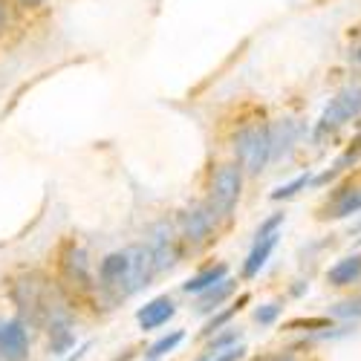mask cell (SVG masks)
Here are the masks:
<instances>
[{
  "instance_id": "cell-27",
  "label": "cell",
  "mask_w": 361,
  "mask_h": 361,
  "mask_svg": "<svg viewBox=\"0 0 361 361\" xmlns=\"http://www.w3.org/2000/svg\"><path fill=\"white\" fill-rule=\"evenodd\" d=\"M353 61H355V64H358V67H361V47H358V49H355V52H353Z\"/></svg>"
},
{
  "instance_id": "cell-21",
  "label": "cell",
  "mask_w": 361,
  "mask_h": 361,
  "mask_svg": "<svg viewBox=\"0 0 361 361\" xmlns=\"http://www.w3.org/2000/svg\"><path fill=\"white\" fill-rule=\"evenodd\" d=\"M329 312H333L336 318H361V295L350 298V300H341V304H336Z\"/></svg>"
},
{
  "instance_id": "cell-13",
  "label": "cell",
  "mask_w": 361,
  "mask_h": 361,
  "mask_svg": "<svg viewBox=\"0 0 361 361\" xmlns=\"http://www.w3.org/2000/svg\"><path fill=\"white\" fill-rule=\"evenodd\" d=\"M226 278H228L226 263L208 266V269H202V272H197L194 278H188V281L183 283V292H188V295H202V292H208V289L217 286V283L226 281Z\"/></svg>"
},
{
  "instance_id": "cell-23",
  "label": "cell",
  "mask_w": 361,
  "mask_h": 361,
  "mask_svg": "<svg viewBox=\"0 0 361 361\" xmlns=\"http://www.w3.org/2000/svg\"><path fill=\"white\" fill-rule=\"evenodd\" d=\"M281 226H283V214H272L269 220H263V223L257 226V231H255V243H257V240H266V237L278 234Z\"/></svg>"
},
{
  "instance_id": "cell-25",
  "label": "cell",
  "mask_w": 361,
  "mask_h": 361,
  "mask_svg": "<svg viewBox=\"0 0 361 361\" xmlns=\"http://www.w3.org/2000/svg\"><path fill=\"white\" fill-rule=\"evenodd\" d=\"M6 6H4V0H0V32H4V29H6Z\"/></svg>"
},
{
  "instance_id": "cell-16",
  "label": "cell",
  "mask_w": 361,
  "mask_h": 361,
  "mask_svg": "<svg viewBox=\"0 0 361 361\" xmlns=\"http://www.w3.org/2000/svg\"><path fill=\"white\" fill-rule=\"evenodd\" d=\"M237 289V281H231V278H226V281H220L217 286H212L208 292H202L200 295V304H197V312H214V310H220V304L223 300H228L231 298V292Z\"/></svg>"
},
{
  "instance_id": "cell-26",
  "label": "cell",
  "mask_w": 361,
  "mask_h": 361,
  "mask_svg": "<svg viewBox=\"0 0 361 361\" xmlns=\"http://www.w3.org/2000/svg\"><path fill=\"white\" fill-rule=\"evenodd\" d=\"M87 350H90V344H84V347H78V350H75V355H70V358H67V361H81V358H84V353H87Z\"/></svg>"
},
{
  "instance_id": "cell-14",
  "label": "cell",
  "mask_w": 361,
  "mask_h": 361,
  "mask_svg": "<svg viewBox=\"0 0 361 361\" xmlns=\"http://www.w3.org/2000/svg\"><path fill=\"white\" fill-rule=\"evenodd\" d=\"M278 240H281V231L272 234V237H266V240H257V243L252 246V252H249V257H246V263H243V278H255L260 272V269L266 266V260L272 257Z\"/></svg>"
},
{
  "instance_id": "cell-1",
  "label": "cell",
  "mask_w": 361,
  "mask_h": 361,
  "mask_svg": "<svg viewBox=\"0 0 361 361\" xmlns=\"http://www.w3.org/2000/svg\"><path fill=\"white\" fill-rule=\"evenodd\" d=\"M12 300L20 312L23 324H35V326H49L58 318H70V312L64 310L61 298L55 295L52 283L47 278H41L38 272H23L12 281L9 286Z\"/></svg>"
},
{
  "instance_id": "cell-6",
  "label": "cell",
  "mask_w": 361,
  "mask_h": 361,
  "mask_svg": "<svg viewBox=\"0 0 361 361\" xmlns=\"http://www.w3.org/2000/svg\"><path fill=\"white\" fill-rule=\"evenodd\" d=\"M147 252H150V257H154V269H157V272H171V269L179 263L176 234H173V228L168 223H159L154 231H150Z\"/></svg>"
},
{
  "instance_id": "cell-2",
  "label": "cell",
  "mask_w": 361,
  "mask_h": 361,
  "mask_svg": "<svg viewBox=\"0 0 361 361\" xmlns=\"http://www.w3.org/2000/svg\"><path fill=\"white\" fill-rule=\"evenodd\" d=\"M243 194V165L240 162H226L217 168L214 179H212V194H208V212L214 214V220H226L231 217V212L237 208V200Z\"/></svg>"
},
{
  "instance_id": "cell-20",
  "label": "cell",
  "mask_w": 361,
  "mask_h": 361,
  "mask_svg": "<svg viewBox=\"0 0 361 361\" xmlns=\"http://www.w3.org/2000/svg\"><path fill=\"white\" fill-rule=\"evenodd\" d=\"M310 183H312L310 173H300V176H295V179H292V183H286V185L275 188V191H272V200H275V202H281V200H292L300 188H307Z\"/></svg>"
},
{
  "instance_id": "cell-11",
  "label": "cell",
  "mask_w": 361,
  "mask_h": 361,
  "mask_svg": "<svg viewBox=\"0 0 361 361\" xmlns=\"http://www.w3.org/2000/svg\"><path fill=\"white\" fill-rule=\"evenodd\" d=\"M358 212H361V188L347 185V188L333 194V200L321 208L318 217H324V220H344V217H353Z\"/></svg>"
},
{
  "instance_id": "cell-9",
  "label": "cell",
  "mask_w": 361,
  "mask_h": 361,
  "mask_svg": "<svg viewBox=\"0 0 361 361\" xmlns=\"http://www.w3.org/2000/svg\"><path fill=\"white\" fill-rule=\"evenodd\" d=\"M29 355V333L20 318L0 324V361H23Z\"/></svg>"
},
{
  "instance_id": "cell-5",
  "label": "cell",
  "mask_w": 361,
  "mask_h": 361,
  "mask_svg": "<svg viewBox=\"0 0 361 361\" xmlns=\"http://www.w3.org/2000/svg\"><path fill=\"white\" fill-rule=\"evenodd\" d=\"M133 272V252H110L99 263V281L104 292H113L116 298H128V281Z\"/></svg>"
},
{
  "instance_id": "cell-18",
  "label": "cell",
  "mask_w": 361,
  "mask_h": 361,
  "mask_svg": "<svg viewBox=\"0 0 361 361\" xmlns=\"http://www.w3.org/2000/svg\"><path fill=\"white\" fill-rule=\"evenodd\" d=\"M185 341V333L183 329H173V333H168V336H162L159 341H154L150 344V350H147V358L150 361H157V358H162V355H168V353H173L179 344Z\"/></svg>"
},
{
  "instance_id": "cell-7",
  "label": "cell",
  "mask_w": 361,
  "mask_h": 361,
  "mask_svg": "<svg viewBox=\"0 0 361 361\" xmlns=\"http://www.w3.org/2000/svg\"><path fill=\"white\" fill-rule=\"evenodd\" d=\"M214 228H217V220L208 212V205H197V208H188V212L179 214V231H183V237L191 246H202L205 240L214 234Z\"/></svg>"
},
{
  "instance_id": "cell-12",
  "label": "cell",
  "mask_w": 361,
  "mask_h": 361,
  "mask_svg": "<svg viewBox=\"0 0 361 361\" xmlns=\"http://www.w3.org/2000/svg\"><path fill=\"white\" fill-rule=\"evenodd\" d=\"M304 133V125L295 122V118H281L272 128V159H281L283 154H289V147L298 142V136Z\"/></svg>"
},
{
  "instance_id": "cell-19",
  "label": "cell",
  "mask_w": 361,
  "mask_h": 361,
  "mask_svg": "<svg viewBox=\"0 0 361 361\" xmlns=\"http://www.w3.org/2000/svg\"><path fill=\"white\" fill-rule=\"evenodd\" d=\"M237 341H240V329H237V326H228V329H223V333H217V336L212 338V344H208L205 353H212V355L226 353V350L237 347Z\"/></svg>"
},
{
  "instance_id": "cell-24",
  "label": "cell",
  "mask_w": 361,
  "mask_h": 361,
  "mask_svg": "<svg viewBox=\"0 0 361 361\" xmlns=\"http://www.w3.org/2000/svg\"><path fill=\"white\" fill-rule=\"evenodd\" d=\"M243 355H246V347L237 344V347H231V350H226V353H217V355L205 353V361H240Z\"/></svg>"
},
{
  "instance_id": "cell-28",
  "label": "cell",
  "mask_w": 361,
  "mask_h": 361,
  "mask_svg": "<svg viewBox=\"0 0 361 361\" xmlns=\"http://www.w3.org/2000/svg\"><path fill=\"white\" fill-rule=\"evenodd\" d=\"M23 4H29V6H32V4H41V0H23Z\"/></svg>"
},
{
  "instance_id": "cell-15",
  "label": "cell",
  "mask_w": 361,
  "mask_h": 361,
  "mask_svg": "<svg viewBox=\"0 0 361 361\" xmlns=\"http://www.w3.org/2000/svg\"><path fill=\"white\" fill-rule=\"evenodd\" d=\"M355 281H361V255H350V257L338 260L326 272V283L329 286H350Z\"/></svg>"
},
{
  "instance_id": "cell-22",
  "label": "cell",
  "mask_w": 361,
  "mask_h": 361,
  "mask_svg": "<svg viewBox=\"0 0 361 361\" xmlns=\"http://www.w3.org/2000/svg\"><path fill=\"white\" fill-rule=\"evenodd\" d=\"M281 312H283L281 304H266V307H257V310H255V321H257L260 326H272V324L281 318Z\"/></svg>"
},
{
  "instance_id": "cell-4",
  "label": "cell",
  "mask_w": 361,
  "mask_h": 361,
  "mask_svg": "<svg viewBox=\"0 0 361 361\" xmlns=\"http://www.w3.org/2000/svg\"><path fill=\"white\" fill-rule=\"evenodd\" d=\"M358 116H361V84H350V87L338 90L333 102L324 107L318 125H315V139H324L326 133H333L336 128H341L344 122H353Z\"/></svg>"
},
{
  "instance_id": "cell-8",
  "label": "cell",
  "mask_w": 361,
  "mask_h": 361,
  "mask_svg": "<svg viewBox=\"0 0 361 361\" xmlns=\"http://www.w3.org/2000/svg\"><path fill=\"white\" fill-rule=\"evenodd\" d=\"M61 278L87 292V289H93V275H90V260H87V252L75 243H67V249L61 252Z\"/></svg>"
},
{
  "instance_id": "cell-17",
  "label": "cell",
  "mask_w": 361,
  "mask_h": 361,
  "mask_svg": "<svg viewBox=\"0 0 361 361\" xmlns=\"http://www.w3.org/2000/svg\"><path fill=\"white\" fill-rule=\"evenodd\" d=\"M243 304H249V295H240V300L237 304H231L228 310H223V312H217L214 318H208V324L202 326V336L208 338V336H217V333H223V329H228V321L243 310Z\"/></svg>"
},
{
  "instance_id": "cell-10",
  "label": "cell",
  "mask_w": 361,
  "mask_h": 361,
  "mask_svg": "<svg viewBox=\"0 0 361 361\" xmlns=\"http://www.w3.org/2000/svg\"><path fill=\"white\" fill-rule=\"evenodd\" d=\"M173 315H176V304H173L168 295H159L154 300H147V304L136 312V321H139V326L145 329V333H150V329L165 326Z\"/></svg>"
},
{
  "instance_id": "cell-3",
  "label": "cell",
  "mask_w": 361,
  "mask_h": 361,
  "mask_svg": "<svg viewBox=\"0 0 361 361\" xmlns=\"http://www.w3.org/2000/svg\"><path fill=\"white\" fill-rule=\"evenodd\" d=\"M234 154L237 162L249 173H260L269 162H272V128L269 125H249L237 133L234 139Z\"/></svg>"
}]
</instances>
